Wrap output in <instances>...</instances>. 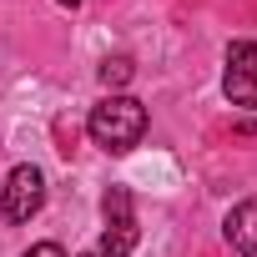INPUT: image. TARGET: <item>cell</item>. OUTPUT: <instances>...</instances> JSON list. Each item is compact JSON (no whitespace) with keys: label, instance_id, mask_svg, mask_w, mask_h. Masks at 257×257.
Segmentation results:
<instances>
[{"label":"cell","instance_id":"1","mask_svg":"<svg viewBox=\"0 0 257 257\" xmlns=\"http://www.w3.org/2000/svg\"><path fill=\"white\" fill-rule=\"evenodd\" d=\"M86 132H91V142H96L101 152L126 157V152L147 137V106H142L137 96H126V91H111V96H101V101L91 106Z\"/></svg>","mask_w":257,"mask_h":257},{"label":"cell","instance_id":"2","mask_svg":"<svg viewBox=\"0 0 257 257\" xmlns=\"http://www.w3.org/2000/svg\"><path fill=\"white\" fill-rule=\"evenodd\" d=\"M101 212H106V232H101V247H96V257H132V252H137V242H142L137 207H132V192H126V187H106V197H101Z\"/></svg>","mask_w":257,"mask_h":257},{"label":"cell","instance_id":"3","mask_svg":"<svg viewBox=\"0 0 257 257\" xmlns=\"http://www.w3.org/2000/svg\"><path fill=\"white\" fill-rule=\"evenodd\" d=\"M41 207H46V172H41V167H31V162L11 167L6 187H0V217L21 227V222H31Z\"/></svg>","mask_w":257,"mask_h":257},{"label":"cell","instance_id":"4","mask_svg":"<svg viewBox=\"0 0 257 257\" xmlns=\"http://www.w3.org/2000/svg\"><path fill=\"white\" fill-rule=\"evenodd\" d=\"M222 91H227V101H232V106L257 111V46H252V41H232V46H227Z\"/></svg>","mask_w":257,"mask_h":257},{"label":"cell","instance_id":"5","mask_svg":"<svg viewBox=\"0 0 257 257\" xmlns=\"http://www.w3.org/2000/svg\"><path fill=\"white\" fill-rule=\"evenodd\" d=\"M222 237H227V247H232L237 257H257V197H247V202H237V207L227 212Z\"/></svg>","mask_w":257,"mask_h":257},{"label":"cell","instance_id":"6","mask_svg":"<svg viewBox=\"0 0 257 257\" xmlns=\"http://www.w3.org/2000/svg\"><path fill=\"white\" fill-rule=\"evenodd\" d=\"M96 76H101V86H106V91H121L126 81L137 76V66H132V56H106Z\"/></svg>","mask_w":257,"mask_h":257},{"label":"cell","instance_id":"7","mask_svg":"<svg viewBox=\"0 0 257 257\" xmlns=\"http://www.w3.org/2000/svg\"><path fill=\"white\" fill-rule=\"evenodd\" d=\"M21 257H66V247H61V242H36V247H26Z\"/></svg>","mask_w":257,"mask_h":257},{"label":"cell","instance_id":"8","mask_svg":"<svg viewBox=\"0 0 257 257\" xmlns=\"http://www.w3.org/2000/svg\"><path fill=\"white\" fill-rule=\"evenodd\" d=\"M61 6H66V11H76V6H81V0H61Z\"/></svg>","mask_w":257,"mask_h":257},{"label":"cell","instance_id":"9","mask_svg":"<svg viewBox=\"0 0 257 257\" xmlns=\"http://www.w3.org/2000/svg\"><path fill=\"white\" fill-rule=\"evenodd\" d=\"M81 257H96V252H81Z\"/></svg>","mask_w":257,"mask_h":257}]
</instances>
